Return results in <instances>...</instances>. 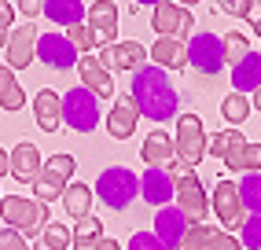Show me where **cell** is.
Listing matches in <instances>:
<instances>
[{"mask_svg": "<svg viewBox=\"0 0 261 250\" xmlns=\"http://www.w3.org/2000/svg\"><path fill=\"white\" fill-rule=\"evenodd\" d=\"M129 250H169L154 232H136V236L129 239Z\"/></svg>", "mask_w": 261, "mask_h": 250, "instance_id": "39", "label": "cell"}, {"mask_svg": "<svg viewBox=\"0 0 261 250\" xmlns=\"http://www.w3.org/2000/svg\"><path fill=\"white\" fill-rule=\"evenodd\" d=\"M221 41H224V63H232V66H236L239 59H247V56H250V41H247V33H239V30H236V33H228V37H221Z\"/></svg>", "mask_w": 261, "mask_h": 250, "instance_id": "35", "label": "cell"}, {"mask_svg": "<svg viewBox=\"0 0 261 250\" xmlns=\"http://www.w3.org/2000/svg\"><path fill=\"white\" fill-rule=\"evenodd\" d=\"M41 243L51 246V250H70L74 246V228H66L59 221H48L44 232H41Z\"/></svg>", "mask_w": 261, "mask_h": 250, "instance_id": "33", "label": "cell"}, {"mask_svg": "<svg viewBox=\"0 0 261 250\" xmlns=\"http://www.w3.org/2000/svg\"><path fill=\"white\" fill-rule=\"evenodd\" d=\"M133 4H144V8H154V4H162V0H133Z\"/></svg>", "mask_w": 261, "mask_h": 250, "instance_id": "44", "label": "cell"}, {"mask_svg": "<svg viewBox=\"0 0 261 250\" xmlns=\"http://www.w3.org/2000/svg\"><path fill=\"white\" fill-rule=\"evenodd\" d=\"M140 195L151 206H169L173 195H177V177L162 166H147L144 177H140Z\"/></svg>", "mask_w": 261, "mask_h": 250, "instance_id": "15", "label": "cell"}, {"mask_svg": "<svg viewBox=\"0 0 261 250\" xmlns=\"http://www.w3.org/2000/svg\"><path fill=\"white\" fill-rule=\"evenodd\" d=\"M37 26L33 22H26V26H19V30H11V37H8V44H4V56H8V66L11 70H26L30 63H33V56H37Z\"/></svg>", "mask_w": 261, "mask_h": 250, "instance_id": "14", "label": "cell"}, {"mask_svg": "<svg viewBox=\"0 0 261 250\" xmlns=\"http://www.w3.org/2000/svg\"><path fill=\"white\" fill-rule=\"evenodd\" d=\"M0 250H30V243H26V236L19 228H0Z\"/></svg>", "mask_w": 261, "mask_h": 250, "instance_id": "38", "label": "cell"}, {"mask_svg": "<svg viewBox=\"0 0 261 250\" xmlns=\"http://www.w3.org/2000/svg\"><path fill=\"white\" fill-rule=\"evenodd\" d=\"M177 4H180V8H191V4H199V0H177Z\"/></svg>", "mask_w": 261, "mask_h": 250, "instance_id": "46", "label": "cell"}, {"mask_svg": "<svg viewBox=\"0 0 261 250\" xmlns=\"http://www.w3.org/2000/svg\"><path fill=\"white\" fill-rule=\"evenodd\" d=\"M63 125L74 133H92L99 125V99L89 92V88H70L63 96Z\"/></svg>", "mask_w": 261, "mask_h": 250, "instance_id": "6", "label": "cell"}, {"mask_svg": "<svg viewBox=\"0 0 261 250\" xmlns=\"http://www.w3.org/2000/svg\"><path fill=\"white\" fill-rule=\"evenodd\" d=\"M41 166H44V158H41V151L33 144H15L8 151V173L15 181H22V184H33V177L41 173Z\"/></svg>", "mask_w": 261, "mask_h": 250, "instance_id": "18", "label": "cell"}, {"mask_svg": "<svg viewBox=\"0 0 261 250\" xmlns=\"http://www.w3.org/2000/svg\"><path fill=\"white\" fill-rule=\"evenodd\" d=\"M85 22L96 30L99 44L118 41V8H114V0H96L92 8H85Z\"/></svg>", "mask_w": 261, "mask_h": 250, "instance_id": "17", "label": "cell"}, {"mask_svg": "<svg viewBox=\"0 0 261 250\" xmlns=\"http://www.w3.org/2000/svg\"><path fill=\"white\" fill-rule=\"evenodd\" d=\"M177 210L188 217V224H206V213H210V199L202 191V181L195 177V169H188L177 177Z\"/></svg>", "mask_w": 261, "mask_h": 250, "instance_id": "8", "label": "cell"}, {"mask_svg": "<svg viewBox=\"0 0 261 250\" xmlns=\"http://www.w3.org/2000/svg\"><path fill=\"white\" fill-rule=\"evenodd\" d=\"M236 188H239L243 210H250V213H261V173H243V181H239Z\"/></svg>", "mask_w": 261, "mask_h": 250, "instance_id": "31", "label": "cell"}, {"mask_svg": "<svg viewBox=\"0 0 261 250\" xmlns=\"http://www.w3.org/2000/svg\"><path fill=\"white\" fill-rule=\"evenodd\" d=\"M0 107H4V111H22L26 107V92H22V85L15 81L11 66H0Z\"/></svg>", "mask_w": 261, "mask_h": 250, "instance_id": "28", "label": "cell"}, {"mask_svg": "<svg viewBox=\"0 0 261 250\" xmlns=\"http://www.w3.org/2000/svg\"><path fill=\"white\" fill-rule=\"evenodd\" d=\"M37 59L51 70H70V66H77L81 52L70 44L66 33H41L37 37Z\"/></svg>", "mask_w": 261, "mask_h": 250, "instance_id": "11", "label": "cell"}, {"mask_svg": "<svg viewBox=\"0 0 261 250\" xmlns=\"http://www.w3.org/2000/svg\"><path fill=\"white\" fill-rule=\"evenodd\" d=\"M210 210H214V217L221 221L224 232H236L243 228V221H247V210H243V199H239V188L232 181H221L210 195Z\"/></svg>", "mask_w": 261, "mask_h": 250, "instance_id": "9", "label": "cell"}, {"mask_svg": "<svg viewBox=\"0 0 261 250\" xmlns=\"http://www.w3.org/2000/svg\"><path fill=\"white\" fill-rule=\"evenodd\" d=\"M11 22H15V8L8 4V0H0V33H8Z\"/></svg>", "mask_w": 261, "mask_h": 250, "instance_id": "40", "label": "cell"}, {"mask_svg": "<svg viewBox=\"0 0 261 250\" xmlns=\"http://www.w3.org/2000/svg\"><path fill=\"white\" fill-rule=\"evenodd\" d=\"M188 44V66H195L199 74H221L224 66V41L217 33H191L184 41Z\"/></svg>", "mask_w": 261, "mask_h": 250, "instance_id": "7", "label": "cell"}, {"mask_svg": "<svg viewBox=\"0 0 261 250\" xmlns=\"http://www.w3.org/2000/svg\"><path fill=\"white\" fill-rule=\"evenodd\" d=\"M4 44H8V41H4V33H0V48H4Z\"/></svg>", "mask_w": 261, "mask_h": 250, "instance_id": "48", "label": "cell"}, {"mask_svg": "<svg viewBox=\"0 0 261 250\" xmlns=\"http://www.w3.org/2000/svg\"><path fill=\"white\" fill-rule=\"evenodd\" d=\"M136 121H140V107L133 103V96H121L107 114V133L114 140H129L136 133Z\"/></svg>", "mask_w": 261, "mask_h": 250, "instance_id": "21", "label": "cell"}, {"mask_svg": "<svg viewBox=\"0 0 261 250\" xmlns=\"http://www.w3.org/2000/svg\"><path fill=\"white\" fill-rule=\"evenodd\" d=\"M96 250H121V243H114V239H107V236H103V239L96 243Z\"/></svg>", "mask_w": 261, "mask_h": 250, "instance_id": "42", "label": "cell"}, {"mask_svg": "<svg viewBox=\"0 0 261 250\" xmlns=\"http://www.w3.org/2000/svg\"><path fill=\"white\" fill-rule=\"evenodd\" d=\"M188 217L177 210V206H159V217H154V236H159L169 250H177L180 246V239L188 236Z\"/></svg>", "mask_w": 261, "mask_h": 250, "instance_id": "19", "label": "cell"}, {"mask_svg": "<svg viewBox=\"0 0 261 250\" xmlns=\"http://www.w3.org/2000/svg\"><path fill=\"white\" fill-rule=\"evenodd\" d=\"M250 107H257V111H261V88H257V92H254V99H250Z\"/></svg>", "mask_w": 261, "mask_h": 250, "instance_id": "45", "label": "cell"}, {"mask_svg": "<svg viewBox=\"0 0 261 250\" xmlns=\"http://www.w3.org/2000/svg\"><path fill=\"white\" fill-rule=\"evenodd\" d=\"M33 118H37L41 133H56L63 125V96L51 92V88H41V92L33 96Z\"/></svg>", "mask_w": 261, "mask_h": 250, "instance_id": "20", "label": "cell"}, {"mask_svg": "<svg viewBox=\"0 0 261 250\" xmlns=\"http://www.w3.org/2000/svg\"><path fill=\"white\" fill-rule=\"evenodd\" d=\"M92 195L103 206H111V210H129L133 199L140 195V177H136L133 169H125V166H111V169L99 173Z\"/></svg>", "mask_w": 261, "mask_h": 250, "instance_id": "3", "label": "cell"}, {"mask_svg": "<svg viewBox=\"0 0 261 250\" xmlns=\"http://www.w3.org/2000/svg\"><path fill=\"white\" fill-rule=\"evenodd\" d=\"M77 162L70 155H51L48 162L41 166V173L33 177V199H41V203H51V199H63V188L70 184V177H74Z\"/></svg>", "mask_w": 261, "mask_h": 250, "instance_id": "4", "label": "cell"}, {"mask_svg": "<svg viewBox=\"0 0 261 250\" xmlns=\"http://www.w3.org/2000/svg\"><path fill=\"white\" fill-rule=\"evenodd\" d=\"M177 250H239V239L224 228H210V224H191L188 236L180 239Z\"/></svg>", "mask_w": 261, "mask_h": 250, "instance_id": "13", "label": "cell"}, {"mask_svg": "<svg viewBox=\"0 0 261 250\" xmlns=\"http://www.w3.org/2000/svg\"><path fill=\"white\" fill-rule=\"evenodd\" d=\"M99 239H103V221L96 213H89V217H81L74 224V246L70 250H96Z\"/></svg>", "mask_w": 261, "mask_h": 250, "instance_id": "29", "label": "cell"}, {"mask_svg": "<svg viewBox=\"0 0 261 250\" xmlns=\"http://www.w3.org/2000/svg\"><path fill=\"white\" fill-rule=\"evenodd\" d=\"M140 155H144L147 166H162V169H169V162L177 158V151H173V136L162 133V129H159V133H147Z\"/></svg>", "mask_w": 261, "mask_h": 250, "instance_id": "25", "label": "cell"}, {"mask_svg": "<svg viewBox=\"0 0 261 250\" xmlns=\"http://www.w3.org/2000/svg\"><path fill=\"white\" fill-rule=\"evenodd\" d=\"M250 111H254V107H250V96H243V92H228V96H224V103H221V114H224V121H228V125H243Z\"/></svg>", "mask_w": 261, "mask_h": 250, "instance_id": "30", "label": "cell"}, {"mask_svg": "<svg viewBox=\"0 0 261 250\" xmlns=\"http://www.w3.org/2000/svg\"><path fill=\"white\" fill-rule=\"evenodd\" d=\"M41 8H44V0H19L22 15H41Z\"/></svg>", "mask_w": 261, "mask_h": 250, "instance_id": "41", "label": "cell"}, {"mask_svg": "<svg viewBox=\"0 0 261 250\" xmlns=\"http://www.w3.org/2000/svg\"><path fill=\"white\" fill-rule=\"evenodd\" d=\"M63 210L70 213L74 221L89 217L92 213V188L89 184H66L63 188Z\"/></svg>", "mask_w": 261, "mask_h": 250, "instance_id": "27", "label": "cell"}, {"mask_svg": "<svg viewBox=\"0 0 261 250\" xmlns=\"http://www.w3.org/2000/svg\"><path fill=\"white\" fill-rule=\"evenodd\" d=\"M151 30L159 33V37H191V11L173 4V0H162V4H154L151 11Z\"/></svg>", "mask_w": 261, "mask_h": 250, "instance_id": "10", "label": "cell"}, {"mask_svg": "<svg viewBox=\"0 0 261 250\" xmlns=\"http://www.w3.org/2000/svg\"><path fill=\"white\" fill-rule=\"evenodd\" d=\"M217 8L224 15H239L250 26H261V0H217Z\"/></svg>", "mask_w": 261, "mask_h": 250, "instance_id": "32", "label": "cell"}, {"mask_svg": "<svg viewBox=\"0 0 261 250\" xmlns=\"http://www.w3.org/2000/svg\"><path fill=\"white\" fill-rule=\"evenodd\" d=\"M0 221L8 228H19L22 236H41L48 224V203L26 199V195H0Z\"/></svg>", "mask_w": 261, "mask_h": 250, "instance_id": "2", "label": "cell"}, {"mask_svg": "<svg viewBox=\"0 0 261 250\" xmlns=\"http://www.w3.org/2000/svg\"><path fill=\"white\" fill-rule=\"evenodd\" d=\"M236 169H243V173H257V169H261V144H250V140H247V147L239 151Z\"/></svg>", "mask_w": 261, "mask_h": 250, "instance_id": "37", "label": "cell"}, {"mask_svg": "<svg viewBox=\"0 0 261 250\" xmlns=\"http://www.w3.org/2000/svg\"><path fill=\"white\" fill-rule=\"evenodd\" d=\"M8 173V155H4V147H0V177Z\"/></svg>", "mask_w": 261, "mask_h": 250, "instance_id": "43", "label": "cell"}, {"mask_svg": "<svg viewBox=\"0 0 261 250\" xmlns=\"http://www.w3.org/2000/svg\"><path fill=\"white\" fill-rule=\"evenodd\" d=\"M33 250H51V246H44V243H37V246H33Z\"/></svg>", "mask_w": 261, "mask_h": 250, "instance_id": "47", "label": "cell"}, {"mask_svg": "<svg viewBox=\"0 0 261 250\" xmlns=\"http://www.w3.org/2000/svg\"><path fill=\"white\" fill-rule=\"evenodd\" d=\"M261 88V56L257 52H250L247 59H239L232 66V92H243V96H250Z\"/></svg>", "mask_w": 261, "mask_h": 250, "instance_id": "24", "label": "cell"}, {"mask_svg": "<svg viewBox=\"0 0 261 250\" xmlns=\"http://www.w3.org/2000/svg\"><path fill=\"white\" fill-rule=\"evenodd\" d=\"M133 103L154 125L177 118V88H173V81L162 66L144 63L140 70H133Z\"/></svg>", "mask_w": 261, "mask_h": 250, "instance_id": "1", "label": "cell"}, {"mask_svg": "<svg viewBox=\"0 0 261 250\" xmlns=\"http://www.w3.org/2000/svg\"><path fill=\"white\" fill-rule=\"evenodd\" d=\"M77 74H81V85L89 88L96 99H111L114 96V81H111V70L103 66L96 56H81L77 59Z\"/></svg>", "mask_w": 261, "mask_h": 250, "instance_id": "16", "label": "cell"}, {"mask_svg": "<svg viewBox=\"0 0 261 250\" xmlns=\"http://www.w3.org/2000/svg\"><path fill=\"white\" fill-rule=\"evenodd\" d=\"M66 37H70V44L81 52V56H92V48L99 44L96 30H92L89 22H74V26H66Z\"/></svg>", "mask_w": 261, "mask_h": 250, "instance_id": "34", "label": "cell"}, {"mask_svg": "<svg viewBox=\"0 0 261 250\" xmlns=\"http://www.w3.org/2000/svg\"><path fill=\"white\" fill-rule=\"evenodd\" d=\"M96 59L107 70H140L147 63V48L140 41H114V44H99Z\"/></svg>", "mask_w": 261, "mask_h": 250, "instance_id": "12", "label": "cell"}, {"mask_svg": "<svg viewBox=\"0 0 261 250\" xmlns=\"http://www.w3.org/2000/svg\"><path fill=\"white\" fill-rule=\"evenodd\" d=\"M41 15H48L51 22H59L66 30L74 22H85V4H81V0H44Z\"/></svg>", "mask_w": 261, "mask_h": 250, "instance_id": "26", "label": "cell"}, {"mask_svg": "<svg viewBox=\"0 0 261 250\" xmlns=\"http://www.w3.org/2000/svg\"><path fill=\"white\" fill-rule=\"evenodd\" d=\"M206 129H202V118L199 114H177V136H173V151L184 166L195 169L202 158H206Z\"/></svg>", "mask_w": 261, "mask_h": 250, "instance_id": "5", "label": "cell"}, {"mask_svg": "<svg viewBox=\"0 0 261 250\" xmlns=\"http://www.w3.org/2000/svg\"><path fill=\"white\" fill-rule=\"evenodd\" d=\"M151 63L162 70H180L188 66V44L180 37H159L151 44Z\"/></svg>", "mask_w": 261, "mask_h": 250, "instance_id": "23", "label": "cell"}, {"mask_svg": "<svg viewBox=\"0 0 261 250\" xmlns=\"http://www.w3.org/2000/svg\"><path fill=\"white\" fill-rule=\"evenodd\" d=\"M239 239H243V246H247V250H261V213H250V217L243 221Z\"/></svg>", "mask_w": 261, "mask_h": 250, "instance_id": "36", "label": "cell"}, {"mask_svg": "<svg viewBox=\"0 0 261 250\" xmlns=\"http://www.w3.org/2000/svg\"><path fill=\"white\" fill-rule=\"evenodd\" d=\"M247 147V140H243V133L236 129H224V133H214L210 136V144H206V151H210L214 158H221L228 169H236V162H239V151Z\"/></svg>", "mask_w": 261, "mask_h": 250, "instance_id": "22", "label": "cell"}]
</instances>
